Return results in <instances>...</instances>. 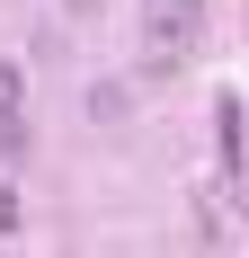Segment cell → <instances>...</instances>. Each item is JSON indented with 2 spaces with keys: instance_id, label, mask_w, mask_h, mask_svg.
I'll list each match as a JSON object with an SVG mask.
<instances>
[{
  "instance_id": "obj_3",
  "label": "cell",
  "mask_w": 249,
  "mask_h": 258,
  "mask_svg": "<svg viewBox=\"0 0 249 258\" xmlns=\"http://www.w3.org/2000/svg\"><path fill=\"white\" fill-rule=\"evenodd\" d=\"M18 107H27V80H18V62H0V125H18Z\"/></svg>"
},
{
  "instance_id": "obj_1",
  "label": "cell",
  "mask_w": 249,
  "mask_h": 258,
  "mask_svg": "<svg viewBox=\"0 0 249 258\" xmlns=\"http://www.w3.org/2000/svg\"><path fill=\"white\" fill-rule=\"evenodd\" d=\"M205 36V0H143V62L151 72H178Z\"/></svg>"
},
{
  "instance_id": "obj_2",
  "label": "cell",
  "mask_w": 249,
  "mask_h": 258,
  "mask_svg": "<svg viewBox=\"0 0 249 258\" xmlns=\"http://www.w3.org/2000/svg\"><path fill=\"white\" fill-rule=\"evenodd\" d=\"M223 169H231V187H240V169H249V143H240V89L223 98Z\"/></svg>"
}]
</instances>
